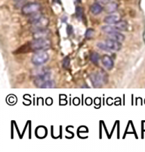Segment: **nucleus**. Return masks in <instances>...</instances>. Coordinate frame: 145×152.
<instances>
[{"label": "nucleus", "instance_id": "f257e3e1", "mask_svg": "<svg viewBox=\"0 0 145 152\" xmlns=\"http://www.w3.org/2000/svg\"><path fill=\"white\" fill-rule=\"evenodd\" d=\"M51 46H52V42L46 38L34 39V40L32 41L30 43V48L36 52L45 51L50 49Z\"/></svg>", "mask_w": 145, "mask_h": 152}, {"label": "nucleus", "instance_id": "f03ea898", "mask_svg": "<svg viewBox=\"0 0 145 152\" xmlns=\"http://www.w3.org/2000/svg\"><path fill=\"white\" fill-rule=\"evenodd\" d=\"M51 77V72L46 67H41L36 71L35 76V85L37 87H40L44 82L49 80Z\"/></svg>", "mask_w": 145, "mask_h": 152}, {"label": "nucleus", "instance_id": "7ed1b4c3", "mask_svg": "<svg viewBox=\"0 0 145 152\" xmlns=\"http://www.w3.org/2000/svg\"><path fill=\"white\" fill-rule=\"evenodd\" d=\"M107 79V75L103 73V71L93 73L90 76V80L95 88L102 86L103 84L106 83Z\"/></svg>", "mask_w": 145, "mask_h": 152}, {"label": "nucleus", "instance_id": "20e7f679", "mask_svg": "<svg viewBox=\"0 0 145 152\" xmlns=\"http://www.w3.org/2000/svg\"><path fill=\"white\" fill-rule=\"evenodd\" d=\"M49 59V55L45 51H40L34 54V56L32 57V63L36 66L42 65L46 63Z\"/></svg>", "mask_w": 145, "mask_h": 152}, {"label": "nucleus", "instance_id": "39448f33", "mask_svg": "<svg viewBox=\"0 0 145 152\" xmlns=\"http://www.w3.org/2000/svg\"><path fill=\"white\" fill-rule=\"evenodd\" d=\"M41 9L40 4L36 2H31L25 5L22 8V13L25 15H31L36 13Z\"/></svg>", "mask_w": 145, "mask_h": 152}, {"label": "nucleus", "instance_id": "423d86ee", "mask_svg": "<svg viewBox=\"0 0 145 152\" xmlns=\"http://www.w3.org/2000/svg\"><path fill=\"white\" fill-rule=\"evenodd\" d=\"M104 42L107 45V46L108 47L110 51H116V52H117V51H119L120 49H122V44L120 42H118V41L109 39Z\"/></svg>", "mask_w": 145, "mask_h": 152}, {"label": "nucleus", "instance_id": "0eeeda50", "mask_svg": "<svg viewBox=\"0 0 145 152\" xmlns=\"http://www.w3.org/2000/svg\"><path fill=\"white\" fill-rule=\"evenodd\" d=\"M50 34L49 30L45 28L38 29V30H35L34 33V39H42V38H47L48 35Z\"/></svg>", "mask_w": 145, "mask_h": 152}, {"label": "nucleus", "instance_id": "6e6552de", "mask_svg": "<svg viewBox=\"0 0 145 152\" xmlns=\"http://www.w3.org/2000/svg\"><path fill=\"white\" fill-rule=\"evenodd\" d=\"M102 64H103V65L107 69V70H112L113 67L114 66V60L112 59V58L110 56L107 55H104L102 57L101 59Z\"/></svg>", "mask_w": 145, "mask_h": 152}, {"label": "nucleus", "instance_id": "1a4fd4ad", "mask_svg": "<svg viewBox=\"0 0 145 152\" xmlns=\"http://www.w3.org/2000/svg\"><path fill=\"white\" fill-rule=\"evenodd\" d=\"M119 20L120 18L119 17V15H108V16H106L103 21L105 22L106 23H108V24H115V23H117Z\"/></svg>", "mask_w": 145, "mask_h": 152}, {"label": "nucleus", "instance_id": "9d476101", "mask_svg": "<svg viewBox=\"0 0 145 152\" xmlns=\"http://www.w3.org/2000/svg\"><path fill=\"white\" fill-rule=\"evenodd\" d=\"M108 38L121 42H122V41H124V39H125V36H124L123 34H121V33H119L118 31H117L114 32V33H112V34H109Z\"/></svg>", "mask_w": 145, "mask_h": 152}, {"label": "nucleus", "instance_id": "9b49d317", "mask_svg": "<svg viewBox=\"0 0 145 152\" xmlns=\"http://www.w3.org/2000/svg\"><path fill=\"white\" fill-rule=\"evenodd\" d=\"M103 8L101 6V5H100L99 3H94L93 5L91 6V12L94 15H100L101 13L103 11Z\"/></svg>", "mask_w": 145, "mask_h": 152}, {"label": "nucleus", "instance_id": "f8f14e48", "mask_svg": "<svg viewBox=\"0 0 145 152\" xmlns=\"http://www.w3.org/2000/svg\"><path fill=\"white\" fill-rule=\"evenodd\" d=\"M117 9H118V5L116 2H110V3L107 4L105 5V8H104L105 12L109 14L115 12L117 10Z\"/></svg>", "mask_w": 145, "mask_h": 152}, {"label": "nucleus", "instance_id": "ddd939ff", "mask_svg": "<svg viewBox=\"0 0 145 152\" xmlns=\"http://www.w3.org/2000/svg\"><path fill=\"white\" fill-rule=\"evenodd\" d=\"M115 26L118 31H125L128 30V23L125 20H119L115 23Z\"/></svg>", "mask_w": 145, "mask_h": 152}, {"label": "nucleus", "instance_id": "4468645a", "mask_svg": "<svg viewBox=\"0 0 145 152\" xmlns=\"http://www.w3.org/2000/svg\"><path fill=\"white\" fill-rule=\"evenodd\" d=\"M46 134L47 129L44 126H39L36 130V135L37 137L40 138V139L45 137Z\"/></svg>", "mask_w": 145, "mask_h": 152}, {"label": "nucleus", "instance_id": "2eb2a0df", "mask_svg": "<svg viewBox=\"0 0 145 152\" xmlns=\"http://www.w3.org/2000/svg\"><path fill=\"white\" fill-rule=\"evenodd\" d=\"M101 30L106 34H112V33H114V32H117L118 31V30L117 29L116 26H111V25H105L101 27Z\"/></svg>", "mask_w": 145, "mask_h": 152}, {"label": "nucleus", "instance_id": "dca6fc26", "mask_svg": "<svg viewBox=\"0 0 145 152\" xmlns=\"http://www.w3.org/2000/svg\"><path fill=\"white\" fill-rule=\"evenodd\" d=\"M55 86V83L53 80H47L45 82H44L42 85L40 86L39 88H42V89H52Z\"/></svg>", "mask_w": 145, "mask_h": 152}, {"label": "nucleus", "instance_id": "f3484780", "mask_svg": "<svg viewBox=\"0 0 145 152\" xmlns=\"http://www.w3.org/2000/svg\"><path fill=\"white\" fill-rule=\"evenodd\" d=\"M76 17L79 20L82 19V18H83V9H82V7H77V9H76Z\"/></svg>", "mask_w": 145, "mask_h": 152}, {"label": "nucleus", "instance_id": "a211bd4d", "mask_svg": "<svg viewBox=\"0 0 145 152\" xmlns=\"http://www.w3.org/2000/svg\"><path fill=\"white\" fill-rule=\"evenodd\" d=\"M90 59L94 64H98L99 60H100V55H99L98 53H97V52H93L91 55Z\"/></svg>", "mask_w": 145, "mask_h": 152}, {"label": "nucleus", "instance_id": "6ab92c4d", "mask_svg": "<svg viewBox=\"0 0 145 152\" xmlns=\"http://www.w3.org/2000/svg\"><path fill=\"white\" fill-rule=\"evenodd\" d=\"M95 36V30L93 29H88L86 30V33H85V38L88 39H90L93 38V37Z\"/></svg>", "mask_w": 145, "mask_h": 152}, {"label": "nucleus", "instance_id": "aec40b11", "mask_svg": "<svg viewBox=\"0 0 145 152\" xmlns=\"http://www.w3.org/2000/svg\"><path fill=\"white\" fill-rule=\"evenodd\" d=\"M97 46L101 50L106 51V52H109V51H110V49H108V47L107 46V45L105 44V42H98V43L97 44Z\"/></svg>", "mask_w": 145, "mask_h": 152}, {"label": "nucleus", "instance_id": "412c9836", "mask_svg": "<svg viewBox=\"0 0 145 152\" xmlns=\"http://www.w3.org/2000/svg\"><path fill=\"white\" fill-rule=\"evenodd\" d=\"M70 58H69V57H66L63 61V68H66V69L68 68L69 66H70Z\"/></svg>", "mask_w": 145, "mask_h": 152}, {"label": "nucleus", "instance_id": "4be33fe9", "mask_svg": "<svg viewBox=\"0 0 145 152\" xmlns=\"http://www.w3.org/2000/svg\"><path fill=\"white\" fill-rule=\"evenodd\" d=\"M15 1H21V0H15Z\"/></svg>", "mask_w": 145, "mask_h": 152}]
</instances>
